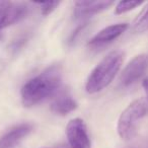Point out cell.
I'll use <instances>...</instances> for the list:
<instances>
[{
	"label": "cell",
	"instance_id": "cell-1",
	"mask_svg": "<svg viewBox=\"0 0 148 148\" xmlns=\"http://www.w3.org/2000/svg\"><path fill=\"white\" fill-rule=\"evenodd\" d=\"M62 82V69L60 65H52L29 79L21 91V101L25 107H34L53 95Z\"/></svg>",
	"mask_w": 148,
	"mask_h": 148
},
{
	"label": "cell",
	"instance_id": "cell-2",
	"mask_svg": "<svg viewBox=\"0 0 148 148\" xmlns=\"http://www.w3.org/2000/svg\"><path fill=\"white\" fill-rule=\"evenodd\" d=\"M123 61L124 53L120 50L108 54L89 74L85 84L87 92L95 95L109 86L121 69Z\"/></svg>",
	"mask_w": 148,
	"mask_h": 148
},
{
	"label": "cell",
	"instance_id": "cell-3",
	"mask_svg": "<svg viewBox=\"0 0 148 148\" xmlns=\"http://www.w3.org/2000/svg\"><path fill=\"white\" fill-rule=\"evenodd\" d=\"M148 114V103L143 99L132 101L120 115L117 131L120 138L130 141L137 134L140 121Z\"/></svg>",
	"mask_w": 148,
	"mask_h": 148
},
{
	"label": "cell",
	"instance_id": "cell-4",
	"mask_svg": "<svg viewBox=\"0 0 148 148\" xmlns=\"http://www.w3.org/2000/svg\"><path fill=\"white\" fill-rule=\"evenodd\" d=\"M66 136L69 148H91L86 125L80 118H75L68 122Z\"/></svg>",
	"mask_w": 148,
	"mask_h": 148
},
{
	"label": "cell",
	"instance_id": "cell-5",
	"mask_svg": "<svg viewBox=\"0 0 148 148\" xmlns=\"http://www.w3.org/2000/svg\"><path fill=\"white\" fill-rule=\"evenodd\" d=\"M148 68V56L140 54L134 57L128 63L120 76V82L123 87H129L136 83L144 74Z\"/></svg>",
	"mask_w": 148,
	"mask_h": 148
},
{
	"label": "cell",
	"instance_id": "cell-6",
	"mask_svg": "<svg viewBox=\"0 0 148 148\" xmlns=\"http://www.w3.org/2000/svg\"><path fill=\"white\" fill-rule=\"evenodd\" d=\"M27 14V7L23 3L0 2V29L17 23Z\"/></svg>",
	"mask_w": 148,
	"mask_h": 148
},
{
	"label": "cell",
	"instance_id": "cell-7",
	"mask_svg": "<svg viewBox=\"0 0 148 148\" xmlns=\"http://www.w3.org/2000/svg\"><path fill=\"white\" fill-rule=\"evenodd\" d=\"M128 29V23H116L105 27L99 31L92 39L89 41L88 46L91 48H101L112 43L125 33Z\"/></svg>",
	"mask_w": 148,
	"mask_h": 148
},
{
	"label": "cell",
	"instance_id": "cell-8",
	"mask_svg": "<svg viewBox=\"0 0 148 148\" xmlns=\"http://www.w3.org/2000/svg\"><path fill=\"white\" fill-rule=\"evenodd\" d=\"M114 4L113 1H77L74 4V17L76 19H84L91 17L101 11L108 9Z\"/></svg>",
	"mask_w": 148,
	"mask_h": 148
},
{
	"label": "cell",
	"instance_id": "cell-9",
	"mask_svg": "<svg viewBox=\"0 0 148 148\" xmlns=\"http://www.w3.org/2000/svg\"><path fill=\"white\" fill-rule=\"evenodd\" d=\"M33 130L29 123L19 124L13 127L0 138V148H15Z\"/></svg>",
	"mask_w": 148,
	"mask_h": 148
},
{
	"label": "cell",
	"instance_id": "cell-10",
	"mask_svg": "<svg viewBox=\"0 0 148 148\" xmlns=\"http://www.w3.org/2000/svg\"><path fill=\"white\" fill-rule=\"evenodd\" d=\"M50 108L53 113L60 116H65L76 109L77 103L69 92L63 91V92L59 93L57 97L54 99Z\"/></svg>",
	"mask_w": 148,
	"mask_h": 148
},
{
	"label": "cell",
	"instance_id": "cell-11",
	"mask_svg": "<svg viewBox=\"0 0 148 148\" xmlns=\"http://www.w3.org/2000/svg\"><path fill=\"white\" fill-rule=\"evenodd\" d=\"M133 31L135 33H144L148 31V4L135 19L133 23Z\"/></svg>",
	"mask_w": 148,
	"mask_h": 148
},
{
	"label": "cell",
	"instance_id": "cell-12",
	"mask_svg": "<svg viewBox=\"0 0 148 148\" xmlns=\"http://www.w3.org/2000/svg\"><path fill=\"white\" fill-rule=\"evenodd\" d=\"M141 4L142 2H139V1H120L115 8V13L118 15L123 14L130 10H133Z\"/></svg>",
	"mask_w": 148,
	"mask_h": 148
},
{
	"label": "cell",
	"instance_id": "cell-13",
	"mask_svg": "<svg viewBox=\"0 0 148 148\" xmlns=\"http://www.w3.org/2000/svg\"><path fill=\"white\" fill-rule=\"evenodd\" d=\"M38 4L41 6V12L43 15H49L50 13H52L56 8L57 6L60 4V2H40Z\"/></svg>",
	"mask_w": 148,
	"mask_h": 148
},
{
	"label": "cell",
	"instance_id": "cell-14",
	"mask_svg": "<svg viewBox=\"0 0 148 148\" xmlns=\"http://www.w3.org/2000/svg\"><path fill=\"white\" fill-rule=\"evenodd\" d=\"M142 85H143V88H144V90H145V92H146V95H147V101H148V77L144 79Z\"/></svg>",
	"mask_w": 148,
	"mask_h": 148
},
{
	"label": "cell",
	"instance_id": "cell-15",
	"mask_svg": "<svg viewBox=\"0 0 148 148\" xmlns=\"http://www.w3.org/2000/svg\"><path fill=\"white\" fill-rule=\"evenodd\" d=\"M46 148H69V146L66 145V144H60V145H56L53 147H46Z\"/></svg>",
	"mask_w": 148,
	"mask_h": 148
}]
</instances>
